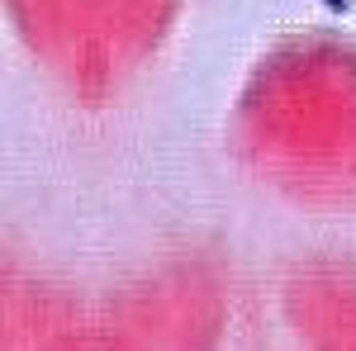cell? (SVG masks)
<instances>
[{
  "mask_svg": "<svg viewBox=\"0 0 356 351\" xmlns=\"http://www.w3.org/2000/svg\"><path fill=\"white\" fill-rule=\"evenodd\" d=\"M328 10H332V15H342V10H347V0H328Z\"/></svg>",
  "mask_w": 356,
  "mask_h": 351,
  "instance_id": "6da1fadb",
  "label": "cell"
}]
</instances>
